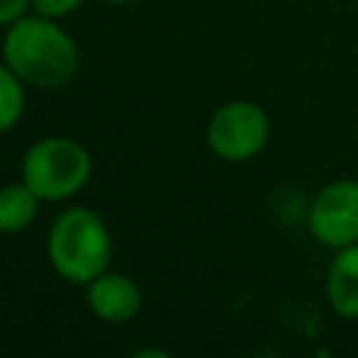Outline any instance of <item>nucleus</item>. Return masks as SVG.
<instances>
[{
    "mask_svg": "<svg viewBox=\"0 0 358 358\" xmlns=\"http://www.w3.org/2000/svg\"><path fill=\"white\" fill-rule=\"evenodd\" d=\"M103 3H112V6H120V3H129V0H103Z\"/></svg>",
    "mask_w": 358,
    "mask_h": 358,
    "instance_id": "f8f14e48",
    "label": "nucleus"
},
{
    "mask_svg": "<svg viewBox=\"0 0 358 358\" xmlns=\"http://www.w3.org/2000/svg\"><path fill=\"white\" fill-rule=\"evenodd\" d=\"M39 196L20 179L0 187V232L17 235L28 229L39 215Z\"/></svg>",
    "mask_w": 358,
    "mask_h": 358,
    "instance_id": "6e6552de",
    "label": "nucleus"
},
{
    "mask_svg": "<svg viewBox=\"0 0 358 358\" xmlns=\"http://www.w3.org/2000/svg\"><path fill=\"white\" fill-rule=\"evenodd\" d=\"M87 305L101 322L123 324L140 313L143 294L131 277L106 268L92 282H87Z\"/></svg>",
    "mask_w": 358,
    "mask_h": 358,
    "instance_id": "423d86ee",
    "label": "nucleus"
},
{
    "mask_svg": "<svg viewBox=\"0 0 358 358\" xmlns=\"http://www.w3.org/2000/svg\"><path fill=\"white\" fill-rule=\"evenodd\" d=\"M271 134L268 115L255 101H229L218 106L207 123V148L224 162H249Z\"/></svg>",
    "mask_w": 358,
    "mask_h": 358,
    "instance_id": "20e7f679",
    "label": "nucleus"
},
{
    "mask_svg": "<svg viewBox=\"0 0 358 358\" xmlns=\"http://www.w3.org/2000/svg\"><path fill=\"white\" fill-rule=\"evenodd\" d=\"M48 260L62 280L76 285L92 282L112 260V235L106 221L90 207H67L50 224Z\"/></svg>",
    "mask_w": 358,
    "mask_h": 358,
    "instance_id": "f03ea898",
    "label": "nucleus"
},
{
    "mask_svg": "<svg viewBox=\"0 0 358 358\" xmlns=\"http://www.w3.org/2000/svg\"><path fill=\"white\" fill-rule=\"evenodd\" d=\"M308 229L333 252L358 243V179H333L319 187L308 207Z\"/></svg>",
    "mask_w": 358,
    "mask_h": 358,
    "instance_id": "39448f33",
    "label": "nucleus"
},
{
    "mask_svg": "<svg viewBox=\"0 0 358 358\" xmlns=\"http://www.w3.org/2000/svg\"><path fill=\"white\" fill-rule=\"evenodd\" d=\"M3 62L31 87L56 90L78 73V48L73 36L50 17H20L6 28Z\"/></svg>",
    "mask_w": 358,
    "mask_h": 358,
    "instance_id": "f257e3e1",
    "label": "nucleus"
},
{
    "mask_svg": "<svg viewBox=\"0 0 358 358\" xmlns=\"http://www.w3.org/2000/svg\"><path fill=\"white\" fill-rule=\"evenodd\" d=\"M28 6L31 0H0V28H8L14 20H20Z\"/></svg>",
    "mask_w": 358,
    "mask_h": 358,
    "instance_id": "9b49d317",
    "label": "nucleus"
},
{
    "mask_svg": "<svg viewBox=\"0 0 358 358\" xmlns=\"http://www.w3.org/2000/svg\"><path fill=\"white\" fill-rule=\"evenodd\" d=\"M84 0H31L34 11L42 14V17H50V20H59V17H67L73 14Z\"/></svg>",
    "mask_w": 358,
    "mask_h": 358,
    "instance_id": "9d476101",
    "label": "nucleus"
},
{
    "mask_svg": "<svg viewBox=\"0 0 358 358\" xmlns=\"http://www.w3.org/2000/svg\"><path fill=\"white\" fill-rule=\"evenodd\" d=\"M92 176L90 151L70 137L36 140L20 162V179L42 201H64L87 187Z\"/></svg>",
    "mask_w": 358,
    "mask_h": 358,
    "instance_id": "7ed1b4c3",
    "label": "nucleus"
},
{
    "mask_svg": "<svg viewBox=\"0 0 358 358\" xmlns=\"http://www.w3.org/2000/svg\"><path fill=\"white\" fill-rule=\"evenodd\" d=\"M324 294L338 319L358 322V243L336 249L327 266Z\"/></svg>",
    "mask_w": 358,
    "mask_h": 358,
    "instance_id": "0eeeda50",
    "label": "nucleus"
},
{
    "mask_svg": "<svg viewBox=\"0 0 358 358\" xmlns=\"http://www.w3.org/2000/svg\"><path fill=\"white\" fill-rule=\"evenodd\" d=\"M22 78L3 62L0 64V134L14 129L25 109V90Z\"/></svg>",
    "mask_w": 358,
    "mask_h": 358,
    "instance_id": "1a4fd4ad",
    "label": "nucleus"
}]
</instances>
